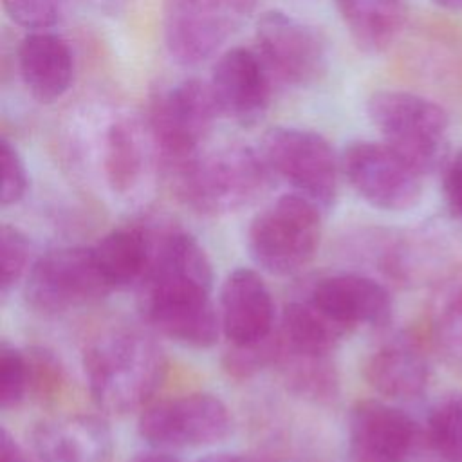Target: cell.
Here are the masks:
<instances>
[{"instance_id":"ba28073f","label":"cell","mask_w":462,"mask_h":462,"mask_svg":"<svg viewBox=\"0 0 462 462\" xmlns=\"http://www.w3.org/2000/svg\"><path fill=\"white\" fill-rule=\"evenodd\" d=\"M269 170L316 202L323 211L337 199L341 162L330 143L318 132L294 126H274L262 141L260 152Z\"/></svg>"},{"instance_id":"277c9868","label":"cell","mask_w":462,"mask_h":462,"mask_svg":"<svg viewBox=\"0 0 462 462\" xmlns=\"http://www.w3.org/2000/svg\"><path fill=\"white\" fill-rule=\"evenodd\" d=\"M323 213L316 202L296 191L278 197L247 227L251 260L269 274L300 273L318 253Z\"/></svg>"},{"instance_id":"ac0fdd59","label":"cell","mask_w":462,"mask_h":462,"mask_svg":"<svg viewBox=\"0 0 462 462\" xmlns=\"http://www.w3.org/2000/svg\"><path fill=\"white\" fill-rule=\"evenodd\" d=\"M36 462H108L112 435L94 415L45 420L32 431Z\"/></svg>"},{"instance_id":"8fae6325","label":"cell","mask_w":462,"mask_h":462,"mask_svg":"<svg viewBox=\"0 0 462 462\" xmlns=\"http://www.w3.org/2000/svg\"><path fill=\"white\" fill-rule=\"evenodd\" d=\"M254 42L273 81L309 87L327 70L328 51L323 34L289 13H263L256 22Z\"/></svg>"},{"instance_id":"6da1fadb","label":"cell","mask_w":462,"mask_h":462,"mask_svg":"<svg viewBox=\"0 0 462 462\" xmlns=\"http://www.w3.org/2000/svg\"><path fill=\"white\" fill-rule=\"evenodd\" d=\"M139 291L143 316L161 336L193 348L217 345L222 327L211 301L213 265L193 235L171 231L153 244Z\"/></svg>"},{"instance_id":"f1b7e54d","label":"cell","mask_w":462,"mask_h":462,"mask_svg":"<svg viewBox=\"0 0 462 462\" xmlns=\"http://www.w3.org/2000/svg\"><path fill=\"white\" fill-rule=\"evenodd\" d=\"M0 159H2V208L18 204L29 188V175L25 162L16 146L7 139H0Z\"/></svg>"},{"instance_id":"4fadbf2b","label":"cell","mask_w":462,"mask_h":462,"mask_svg":"<svg viewBox=\"0 0 462 462\" xmlns=\"http://www.w3.org/2000/svg\"><path fill=\"white\" fill-rule=\"evenodd\" d=\"M220 116L253 126L267 112L273 78L256 49L233 47L222 52L209 79Z\"/></svg>"},{"instance_id":"8992f818","label":"cell","mask_w":462,"mask_h":462,"mask_svg":"<svg viewBox=\"0 0 462 462\" xmlns=\"http://www.w3.org/2000/svg\"><path fill=\"white\" fill-rule=\"evenodd\" d=\"M366 110L383 143L422 175L433 171L446 157L448 116L437 103L404 90H377L370 96Z\"/></svg>"},{"instance_id":"30bf717a","label":"cell","mask_w":462,"mask_h":462,"mask_svg":"<svg viewBox=\"0 0 462 462\" xmlns=\"http://www.w3.org/2000/svg\"><path fill=\"white\" fill-rule=\"evenodd\" d=\"M110 289L103 282L92 245H63L38 256L25 278L27 303L45 314L88 305Z\"/></svg>"},{"instance_id":"484cf974","label":"cell","mask_w":462,"mask_h":462,"mask_svg":"<svg viewBox=\"0 0 462 462\" xmlns=\"http://www.w3.org/2000/svg\"><path fill=\"white\" fill-rule=\"evenodd\" d=\"M32 245L27 235L9 224L0 229V292L5 298L23 278H27L34 260Z\"/></svg>"},{"instance_id":"52a82bcc","label":"cell","mask_w":462,"mask_h":462,"mask_svg":"<svg viewBox=\"0 0 462 462\" xmlns=\"http://www.w3.org/2000/svg\"><path fill=\"white\" fill-rule=\"evenodd\" d=\"M258 0H164L162 38L184 67L209 60L254 13Z\"/></svg>"},{"instance_id":"d6a6232c","label":"cell","mask_w":462,"mask_h":462,"mask_svg":"<svg viewBox=\"0 0 462 462\" xmlns=\"http://www.w3.org/2000/svg\"><path fill=\"white\" fill-rule=\"evenodd\" d=\"M197 462H245V460L233 453H213V455L199 458Z\"/></svg>"},{"instance_id":"4dcf8cb0","label":"cell","mask_w":462,"mask_h":462,"mask_svg":"<svg viewBox=\"0 0 462 462\" xmlns=\"http://www.w3.org/2000/svg\"><path fill=\"white\" fill-rule=\"evenodd\" d=\"M0 462H34L5 426L0 430Z\"/></svg>"},{"instance_id":"f546056e","label":"cell","mask_w":462,"mask_h":462,"mask_svg":"<svg viewBox=\"0 0 462 462\" xmlns=\"http://www.w3.org/2000/svg\"><path fill=\"white\" fill-rule=\"evenodd\" d=\"M442 193L449 211L462 218V148L444 164Z\"/></svg>"},{"instance_id":"e0dca14e","label":"cell","mask_w":462,"mask_h":462,"mask_svg":"<svg viewBox=\"0 0 462 462\" xmlns=\"http://www.w3.org/2000/svg\"><path fill=\"white\" fill-rule=\"evenodd\" d=\"M430 361L420 343L406 334H395L383 341L365 365L370 386L395 401L420 397L430 383Z\"/></svg>"},{"instance_id":"d4e9b609","label":"cell","mask_w":462,"mask_h":462,"mask_svg":"<svg viewBox=\"0 0 462 462\" xmlns=\"http://www.w3.org/2000/svg\"><path fill=\"white\" fill-rule=\"evenodd\" d=\"M431 449L446 462H462V395L439 401L426 426Z\"/></svg>"},{"instance_id":"83f0119b","label":"cell","mask_w":462,"mask_h":462,"mask_svg":"<svg viewBox=\"0 0 462 462\" xmlns=\"http://www.w3.org/2000/svg\"><path fill=\"white\" fill-rule=\"evenodd\" d=\"M61 4L63 0H2L5 14L29 32L52 29L60 22Z\"/></svg>"},{"instance_id":"7c38bea8","label":"cell","mask_w":462,"mask_h":462,"mask_svg":"<svg viewBox=\"0 0 462 462\" xmlns=\"http://www.w3.org/2000/svg\"><path fill=\"white\" fill-rule=\"evenodd\" d=\"M339 162L352 189L377 209L406 211L420 200L422 173L386 143L354 141Z\"/></svg>"},{"instance_id":"7402d4cb","label":"cell","mask_w":462,"mask_h":462,"mask_svg":"<svg viewBox=\"0 0 462 462\" xmlns=\"http://www.w3.org/2000/svg\"><path fill=\"white\" fill-rule=\"evenodd\" d=\"M354 42L368 52L388 49L406 20V0H334Z\"/></svg>"},{"instance_id":"2e32d148","label":"cell","mask_w":462,"mask_h":462,"mask_svg":"<svg viewBox=\"0 0 462 462\" xmlns=\"http://www.w3.org/2000/svg\"><path fill=\"white\" fill-rule=\"evenodd\" d=\"M309 300L346 330L366 325L383 327L392 319L390 291L359 273H339L318 280Z\"/></svg>"},{"instance_id":"d6986e66","label":"cell","mask_w":462,"mask_h":462,"mask_svg":"<svg viewBox=\"0 0 462 462\" xmlns=\"http://www.w3.org/2000/svg\"><path fill=\"white\" fill-rule=\"evenodd\" d=\"M155 162L159 164V157L146 119L121 116L106 126L103 170L114 193L128 195L137 189Z\"/></svg>"},{"instance_id":"603a6c76","label":"cell","mask_w":462,"mask_h":462,"mask_svg":"<svg viewBox=\"0 0 462 462\" xmlns=\"http://www.w3.org/2000/svg\"><path fill=\"white\" fill-rule=\"evenodd\" d=\"M346 332L310 300L291 301L282 312L280 346L300 356L328 357Z\"/></svg>"},{"instance_id":"44dd1931","label":"cell","mask_w":462,"mask_h":462,"mask_svg":"<svg viewBox=\"0 0 462 462\" xmlns=\"http://www.w3.org/2000/svg\"><path fill=\"white\" fill-rule=\"evenodd\" d=\"M97 271L110 291L141 285L148 274L153 242L141 226L116 227L92 245Z\"/></svg>"},{"instance_id":"ffe728a7","label":"cell","mask_w":462,"mask_h":462,"mask_svg":"<svg viewBox=\"0 0 462 462\" xmlns=\"http://www.w3.org/2000/svg\"><path fill=\"white\" fill-rule=\"evenodd\" d=\"M16 61L25 88L43 105L63 97L72 85L74 54L70 45L56 32H29L18 45Z\"/></svg>"},{"instance_id":"7a4b0ae2","label":"cell","mask_w":462,"mask_h":462,"mask_svg":"<svg viewBox=\"0 0 462 462\" xmlns=\"http://www.w3.org/2000/svg\"><path fill=\"white\" fill-rule=\"evenodd\" d=\"M161 345L137 328H114L101 334L85 352L83 368L94 404L125 415L150 404L166 377Z\"/></svg>"},{"instance_id":"9c48e42d","label":"cell","mask_w":462,"mask_h":462,"mask_svg":"<svg viewBox=\"0 0 462 462\" xmlns=\"http://www.w3.org/2000/svg\"><path fill=\"white\" fill-rule=\"evenodd\" d=\"M227 406L213 393L195 392L150 402L141 410L137 431L153 449L206 448L231 433Z\"/></svg>"},{"instance_id":"5bb4252c","label":"cell","mask_w":462,"mask_h":462,"mask_svg":"<svg viewBox=\"0 0 462 462\" xmlns=\"http://www.w3.org/2000/svg\"><path fill=\"white\" fill-rule=\"evenodd\" d=\"M348 451L354 462H406L419 428L401 408L384 401H359L348 413Z\"/></svg>"},{"instance_id":"5b68a950","label":"cell","mask_w":462,"mask_h":462,"mask_svg":"<svg viewBox=\"0 0 462 462\" xmlns=\"http://www.w3.org/2000/svg\"><path fill=\"white\" fill-rule=\"evenodd\" d=\"M218 116L209 81L188 78L157 90L150 99L146 125L159 166L170 171L195 157Z\"/></svg>"},{"instance_id":"3957f363","label":"cell","mask_w":462,"mask_h":462,"mask_svg":"<svg viewBox=\"0 0 462 462\" xmlns=\"http://www.w3.org/2000/svg\"><path fill=\"white\" fill-rule=\"evenodd\" d=\"M166 173L177 197L204 215L233 213L253 204L273 175L263 155L244 144L199 152Z\"/></svg>"},{"instance_id":"4316f807","label":"cell","mask_w":462,"mask_h":462,"mask_svg":"<svg viewBox=\"0 0 462 462\" xmlns=\"http://www.w3.org/2000/svg\"><path fill=\"white\" fill-rule=\"evenodd\" d=\"M31 392V370L27 354L9 343L0 346V408L20 406Z\"/></svg>"},{"instance_id":"9a60e30c","label":"cell","mask_w":462,"mask_h":462,"mask_svg":"<svg viewBox=\"0 0 462 462\" xmlns=\"http://www.w3.org/2000/svg\"><path fill=\"white\" fill-rule=\"evenodd\" d=\"M220 327L233 346H253L271 337L274 301L263 278L249 267L227 274L220 289Z\"/></svg>"},{"instance_id":"836d02e7","label":"cell","mask_w":462,"mask_h":462,"mask_svg":"<svg viewBox=\"0 0 462 462\" xmlns=\"http://www.w3.org/2000/svg\"><path fill=\"white\" fill-rule=\"evenodd\" d=\"M437 5L446 7V9H462V0H433Z\"/></svg>"},{"instance_id":"cb8c5ba5","label":"cell","mask_w":462,"mask_h":462,"mask_svg":"<svg viewBox=\"0 0 462 462\" xmlns=\"http://www.w3.org/2000/svg\"><path fill=\"white\" fill-rule=\"evenodd\" d=\"M430 336L440 359L462 374V271L437 283L430 303Z\"/></svg>"},{"instance_id":"1f68e13d","label":"cell","mask_w":462,"mask_h":462,"mask_svg":"<svg viewBox=\"0 0 462 462\" xmlns=\"http://www.w3.org/2000/svg\"><path fill=\"white\" fill-rule=\"evenodd\" d=\"M132 462H180V460L177 457H173L171 453H168V451L155 449V451L137 455Z\"/></svg>"}]
</instances>
